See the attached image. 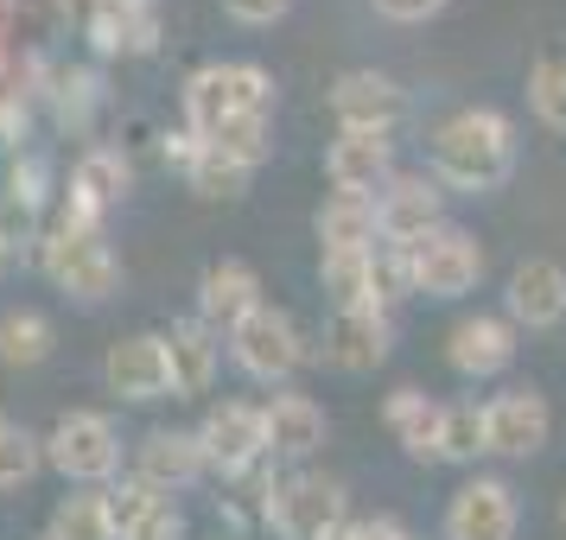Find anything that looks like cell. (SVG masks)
<instances>
[{"instance_id": "obj_1", "label": "cell", "mask_w": 566, "mask_h": 540, "mask_svg": "<svg viewBox=\"0 0 566 540\" xmlns=\"http://www.w3.org/2000/svg\"><path fill=\"white\" fill-rule=\"evenodd\" d=\"M433 179L439 191H471L484 198L515 172V121L503 108H459L433 128Z\"/></svg>"}, {"instance_id": "obj_2", "label": "cell", "mask_w": 566, "mask_h": 540, "mask_svg": "<svg viewBox=\"0 0 566 540\" xmlns=\"http://www.w3.org/2000/svg\"><path fill=\"white\" fill-rule=\"evenodd\" d=\"M268 108H274V77L261 64H205L185 83V121L198 140L235 115H268Z\"/></svg>"}, {"instance_id": "obj_3", "label": "cell", "mask_w": 566, "mask_h": 540, "mask_svg": "<svg viewBox=\"0 0 566 540\" xmlns=\"http://www.w3.org/2000/svg\"><path fill=\"white\" fill-rule=\"evenodd\" d=\"M478 280H484V248L459 223H439L433 235H420L408 248V286L427 299H464Z\"/></svg>"}, {"instance_id": "obj_4", "label": "cell", "mask_w": 566, "mask_h": 540, "mask_svg": "<svg viewBox=\"0 0 566 540\" xmlns=\"http://www.w3.org/2000/svg\"><path fill=\"white\" fill-rule=\"evenodd\" d=\"M45 464L64 470L71 484H108L115 470H122V433H115V420L108 413H64L52 433H45Z\"/></svg>"}, {"instance_id": "obj_5", "label": "cell", "mask_w": 566, "mask_h": 540, "mask_svg": "<svg viewBox=\"0 0 566 540\" xmlns=\"http://www.w3.org/2000/svg\"><path fill=\"white\" fill-rule=\"evenodd\" d=\"M230 357L242 362V375H255V382H286V375L306 362V337L293 325V311L261 299L242 325H230Z\"/></svg>"}, {"instance_id": "obj_6", "label": "cell", "mask_w": 566, "mask_h": 540, "mask_svg": "<svg viewBox=\"0 0 566 540\" xmlns=\"http://www.w3.org/2000/svg\"><path fill=\"white\" fill-rule=\"evenodd\" d=\"M268 521H274L281 540H318V534H332L337 521H350V496H344L337 477L300 470V477L268 489Z\"/></svg>"}, {"instance_id": "obj_7", "label": "cell", "mask_w": 566, "mask_h": 540, "mask_svg": "<svg viewBox=\"0 0 566 540\" xmlns=\"http://www.w3.org/2000/svg\"><path fill=\"white\" fill-rule=\"evenodd\" d=\"M45 274H52L64 293H77V299H108L115 286H122V261L108 248L96 223H64V230L45 242Z\"/></svg>"}, {"instance_id": "obj_8", "label": "cell", "mask_w": 566, "mask_h": 540, "mask_svg": "<svg viewBox=\"0 0 566 540\" xmlns=\"http://www.w3.org/2000/svg\"><path fill=\"white\" fill-rule=\"evenodd\" d=\"M446 223V191H439L433 172H395V179L376 191V230L395 248H413L420 235H433Z\"/></svg>"}, {"instance_id": "obj_9", "label": "cell", "mask_w": 566, "mask_h": 540, "mask_svg": "<svg viewBox=\"0 0 566 540\" xmlns=\"http://www.w3.org/2000/svg\"><path fill=\"white\" fill-rule=\"evenodd\" d=\"M332 115L344 134H395L408 121V89L382 71H344L332 83Z\"/></svg>"}, {"instance_id": "obj_10", "label": "cell", "mask_w": 566, "mask_h": 540, "mask_svg": "<svg viewBox=\"0 0 566 540\" xmlns=\"http://www.w3.org/2000/svg\"><path fill=\"white\" fill-rule=\"evenodd\" d=\"M198 445H205L210 470H223V477H249V470L268 458L261 407H249V401H223V407H210L205 426H198Z\"/></svg>"}, {"instance_id": "obj_11", "label": "cell", "mask_w": 566, "mask_h": 540, "mask_svg": "<svg viewBox=\"0 0 566 540\" xmlns=\"http://www.w3.org/2000/svg\"><path fill=\"white\" fill-rule=\"evenodd\" d=\"M515 489L503 477H471L446 502V540H515Z\"/></svg>"}, {"instance_id": "obj_12", "label": "cell", "mask_w": 566, "mask_h": 540, "mask_svg": "<svg viewBox=\"0 0 566 540\" xmlns=\"http://www.w3.org/2000/svg\"><path fill=\"white\" fill-rule=\"evenodd\" d=\"M554 433V413L535 388H510L484 407V452L490 458H535Z\"/></svg>"}, {"instance_id": "obj_13", "label": "cell", "mask_w": 566, "mask_h": 540, "mask_svg": "<svg viewBox=\"0 0 566 540\" xmlns=\"http://www.w3.org/2000/svg\"><path fill=\"white\" fill-rule=\"evenodd\" d=\"M503 311H510L515 331H554L566 318V267L547 255L515 261L510 293H503Z\"/></svg>"}, {"instance_id": "obj_14", "label": "cell", "mask_w": 566, "mask_h": 540, "mask_svg": "<svg viewBox=\"0 0 566 540\" xmlns=\"http://www.w3.org/2000/svg\"><path fill=\"white\" fill-rule=\"evenodd\" d=\"M159 343H166V382H172V401H205L210 382H217V362H223L217 331H210L205 318H179Z\"/></svg>"}, {"instance_id": "obj_15", "label": "cell", "mask_w": 566, "mask_h": 540, "mask_svg": "<svg viewBox=\"0 0 566 540\" xmlns=\"http://www.w3.org/2000/svg\"><path fill=\"white\" fill-rule=\"evenodd\" d=\"M103 382L108 394H122V401H166L172 382H166V343L154 331H134L122 343H108L103 357Z\"/></svg>"}, {"instance_id": "obj_16", "label": "cell", "mask_w": 566, "mask_h": 540, "mask_svg": "<svg viewBox=\"0 0 566 540\" xmlns=\"http://www.w3.org/2000/svg\"><path fill=\"white\" fill-rule=\"evenodd\" d=\"M325 172H332L337 191L376 198V191L395 179V140H388V134H344L337 128L332 153H325Z\"/></svg>"}, {"instance_id": "obj_17", "label": "cell", "mask_w": 566, "mask_h": 540, "mask_svg": "<svg viewBox=\"0 0 566 540\" xmlns=\"http://www.w3.org/2000/svg\"><path fill=\"white\" fill-rule=\"evenodd\" d=\"M210 464H205V445H198V433H172V426H159V433H147L140 445H134V477L147 489H185L198 484Z\"/></svg>"}, {"instance_id": "obj_18", "label": "cell", "mask_w": 566, "mask_h": 540, "mask_svg": "<svg viewBox=\"0 0 566 540\" xmlns=\"http://www.w3.org/2000/svg\"><path fill=\"white\" fill-rule=\"evenodd\" d=\"M446 362L459 369V375H503L515 362V325L510 318H490V311H478V318H459L452 325V337H446Z\"/></svg>"}, {"instance_id": "obj_19", "label": "cell", "mask_w": 566, "mask_h": 540, "mask_svg": "<svg viewBox=\"0 0 566 540\" xmlns=\"http://www.w3.org/2000/svg\"><path fill=\"white\" fill-rule=\"evenodd\" d=\"M261 426H268V458L286 464H306L325 445V407L312 394H274L261 407Z\"/></svg>"}, {"instance_id": "obj_20", "label": "cell", "mask_w": 566, "mask_h": 540, "mask_svg": "<svg viewBox=\"0 0 566 540\" xmlns=\"http://www.w3.org/2000/svg\"><path fill=\"white\" fill-rule=\"evenodd\" d=\"M255 306H261V274L255 267H249V261H210L205 280H198V318H205L210 331L242 325Z\"/></svg>"}, {"instance_id": "obj_21", "label": "cell", "mask_w": 566, "mask_h": 540, "mask_svg": "<svg viewBox=\"0 0 566 540\" xmlns=\"http://www.w3.org/2000/svg\"><path fill=\"white\" fill-rule=\"evenodd\" d=\"M388 343H395V325H388V311H376V306L332 311V325H325V357H332L337 369H350V375L376 369V362L388 357Z\"/></svg>"}, {"instance_id": "obj_22", "label": "cell", "mask_w": 566, "mask_h": 540, "mask_svg": "<svg viewBox=\"0 0 566 540\" xmlns=\"http://www.w3.org/2000/svg\"><path fill=\"white\" fill-rule=\"evenodd\" d=\"M134 184V166L115 147H96V153H83L77 179H71V223H90V216H103L108 204H122Z\"/></svg>"}, {"instance_id": "obj_23", "label": "cell", "mask_w": 566, "mask_h": 540, "mask_svg": "<svg viewBox=\"0 0 566 540\" xmlns=\"http://www.w3.org/2000/svg\"><path fill=\"white\" fill-rule=\"evenodd\" d=\"M382 420H388V433H395V445L408 452V458H439V420H446V407L439 401H427L420 388H395L388 394V407H382Z\"/></svg>"}, {"instance_id": "obj_24", "label": "cell", "mask_w": 566, "mask_h": 540, "mask_svg": "<svg viewBox=\"0 0 566 540\" xmlns=\"http://www.w3.org/2000/svg\"><path fill=\"white\" fill-rule=\"evenodd\" d=\"M318 242L325 255L332 248H376L382 230H376V198H350V191H332L318 204Z\"/></svg>"}, {"instance_id": "obj_25", "label": "cell", "mask_w": 566, "mask_h": 540, "mask_svg": "<svg viewBox=\"0 0 566 540\" xmlns=\"http://www.w3.org/2000/svg\"><path fill=\"white\" fill-rule=\"evenodd\" d=\"M528 108L541 128L566 134V39H547L528 64Z\"/></svg>"}, {"instance_id": "obj_26", "label": "cell", "mask_w": 566, "mask_h": 540, "mask_svg": "<svg viewBox=\"0 0 566 540\" xmlns=\"http://www.w3.org/2000/svg\"><path fill=\"white\" fill-rule=\"evenodd\" d=\"M318 280H325V293H332L337 311L376 306V286H369V248H332V255H318Z\"/></svg>"}, {"instance_id": "obj_27", "label": "cell", "mask_w": 566, "mask_h": 540, "mask_svg": "<svg viewBox=\"0 0 566 540\" xmlns=\"http://www.w3.org/2000/svg\"><path fill=\"white\" fill-rule=\"evenodd\" d=\"M45 540H115V521H108V496L103 489H77L52 509V528Z\"/></svg>"}, {"instance_id": "obj_28", "label": "cell", "mask_w": 566, "mask_h": 540, "mask_svg": "<svg viewBox=\"0 0 566 540\" xmlns=\"http://www.w3.org/2000/svg\"><path fill=\"white\" fill-rule=\"evenodd\" d=\"M52 318L45 311H0V362L13 369H32V362L52 357Z\"/></svg>"}, {"instance_id": "obj_29", "label": "cell", "mask_w": 566, "mask_h": 540, "mask_svg": "<svg viewBox=\"0 0 566 540\" xmlns=\"http://www.w3.org/2000/svg\"><path fill=\"white\" fill-rule=\"evenodd\" d=\"M205 147L255 172L261 159L274 153V140H268V115H235V121H223V128H210V134H205Z\"/></svg>"}, {"instance_id": "obj_30", "label": "cell", "mask_w": 566, "mask_h": 540, "mask_svg": "<svg viewBox=\"0 0 566 540\" xmlns=\"http://www.w3.org/2000/svg\"><path fill=\"white\" fill-rule=\"evenodd\" d=\"M439 458L446 464H478L484 458V407L478 401H452L439 420Z\"/></svg>"}, {"instance_id": "obj_31", "label": "cell", "mask_w": 566, "mask_h": 540, "mask_svg": "<svg viewBox=\"0 0 566 540\" xmlns=\"http://www.w3.org/2000/svg\"><path fill=\"white\" fill-rule=\"evenodd\" d=\"M39 464H45V438H32L20 420H0V489L32 484Z\"/></svg>"}, {"instance_id": "obj_32", "label": "cell", "mask_w": 566, "mask_h": 540, "mask_svg": "<svg viewBox=\"0 0 566 540\" xmlns=\"http://www.w3.org/2000/svg\"><path fill=\"white\" fill-rule=\"evenodd\" d=\"M185 179H191V191H198V198L223 204V198H242V191H249V166H235V159L198 147V159L185 166Z\"/></svg>"}, {"instance_id": "obj_33", "label": "cell", "mask_w": 566, "mask_h": 540, "mask_svg": "<svg viewBox=\"0 0 566 540\" xmlns=\"http://www.w3.org/2000/svg\"><path fill=\"white\" fill-rule=\"evenodd\" d=\"M103 496H108V521H115V540L128 534L134 521L154 509V502H166V496H159V489H147L140 477H122V484H108Z\"/></svg>"}, {"instance_id": "obj_34", "label": "cell", "mask_w": 566, "mask_h": 540, "mask_svg": "<svg viewBox=\"0 0 566 540\" xmlns=\"http://www.w3.org/2000/svg\"><path fill=\"white\" fill-rule=\"evenodd\" d=\"M122 540H185V515L172 509V502H154Z\"/></svg>"}, {"instance_id": "obj_35", "label": "cell", "mask_w": 566, "mask_h": 540, "mask_svg": "<svg viewBox=\"0 0 566 540\" xmlns=\"http://www.w3.org/2000/svg\"><path fill=\"white\" fill-rule=\"evenodd\" d=\"M286 7H293V0H223V13H230L235 27H274Z\"/></svg>"}, {"instance_id": "obj_36", "label": "cell", "mask_w": 566, "mask_h": 540, "mask_svg": "<svg viewBox=\"0 0 566 540\" xmlns=\"http://www.w3.org/2000/svg\"><path fill=\"white\" fill-rule=\"evenodd\" d=\"M382 20H395V27H420V20H433V13H446V0H369Z\"/></svg>"}, {"instance_id": "obj_37", "label": "cell", "mask_w": 566, "mask_h": 540, "mask_svg": "<svg viewBox=\"0 0 566 540\" xmlns=\"http://www.w3.org/2000/svg\"><path fill=\"white\" fill-rule=\"evenodd\" d=\"M350 534L357 540H408V528L395 515H369V521H350Z\"/></svg>"}, {"instance_id": "obj_38", "label": "cell", "mask_w": 566, "mask_h": 540, "mask_svg": "<svg viewBox=\"0 0 566 540\" xmlns=\"http://www.w3.org/2000/svg\"><path fill=\"white\" fill-rule=\"evenodd\" d=\"M318 540H357V534H350V521H337L332 534H318Z\"/></svg>"}, {"instance_id": "obj_39", "label": "cell", "mask_w": 566, "mask_h": 540, "mask_svg": "<svg viewBox=\"0 0 566 540\" xmlns=\"http://www.w3.org/2000/svg\"><path fill=\"white\" fill-rule=\"evenodd\" d=\"M560 534H566V496H560Z\"/></svg>"}, {"instance_id": "obj_40", "label": "cell", "mask_w": 566, "mask_h": 540, "mask_svg": "<svg viewBox=\"0 0 566 540\" xmlns=\"http://www.w3.org/2000/svg\"><path fill=\"white\" fill-rule=\"evenodd\" d=\"M408 540H413V534H408Z\"/></svg>"}]
</instances>
